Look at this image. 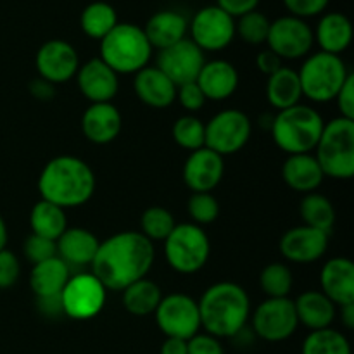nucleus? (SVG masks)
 Listing matches in <instances>:
<instances>
[{
  "instance_id": "f704fd0d",
  "label": "nucleus",
  "mask_w": 354,
  "mask_h": 354,
  "mask_svg": "<svg viewBox=\"0 0 354 354\" xmlns=\"http://www.w3.org/2000/svg\"><path fill=\"white\" fill-rule=\"evenodd\" d=\"M303 354H351L348 337L335 328L311 330L303 342Z\"/></svg>"
},
{
  "instance_id": "9d476101",
  "label": "nucleus",
  "mask_w": 354,
  "mask_h": 354,
  "mask_svg": "<svg viewBox=\"0 0 354 354\" xmlns=\"http://www.w3.org/2000/svg\"><path fill=\"white\" fill-rule=\"evenodd\" d=\"M156 324L166 337L189 341L201 330L199 306L194 297L187 294H169L162 296L161 303L154 311Z\"/></svg>"
},
{
  "instance_id": "aec40b11",
  "label": "nucleus",
  "mask_w": 354,
  "mask_h": 354,
  "mask_svg": "<svg viewBox=\"0 0 354 354\" xmlns=\"http://www.w3.org/2000/svg\"><path fill=\"white\" fill-rule=\"evenodd\" d=\"M123 118L113 102L90 104L82 116V131L86 140L97 145H106L116 140L121 133Z\"/></svg>"
},
{
  "instance_id": "20e7f679",
  "label": "nucleus",
  "mask_w": 354,
  "mask_h": 354,
  "mask_svg": "<svg viewBox=\"0 0 354 354\" xmlns=\"http://www.w3.org/2000/svg\"><path fill=\"white\" fill-rule=\"evenodd\" d=\"M325 121L317 109L304 104L279 111L272 121V137L286 154H310L315 151L324 131Z\"/></svg>"
},
{
  "instance_id": "f8f14e48",
  "label": "nucleus",
  "mask_w": 354,
  "mask_h": 354,
  "mask_svg": "<svg viewBox=\"0 0 354 354\" xmlns=\"http://www.w3.org/2000/svg\"><path fill=\"white\" fill-rule=\"evenodd\" d=\"M252 332L266 342H282L296 334L297 322L294 301L289 297L265 299L251 315Z\"/></svg>"
},
{
  "instance_id": "4be33fe9",
  "label": "nucleus",
  "mask_w": 354,
  "mask_h": 354,
  "mask_svg": "<svg viewBox=\"0 0 354 354\" xmlns=\"http://www.w3.org/2000/svg\"><path fill=\"white\" fill-rule=\"evenodd\" d=\"M196 83L203 90L206 100H221L230 99L239 86V71L232 62L225 59L204 62Z\"/></svg>"
},
{
  "instance_id": "c03bdc74",
  "label": "nucleus",
  "mask_w": 354,
  "mask_h": 354,
  "mask_svg": "<svg viewBox=\"0 0 354 354\" xmlns=\"http://www.w3.org/2000/svg\"><path fill=\"white\" fill-rule=\"evenodd\" d=\"M328 2L330 0H283V6L289 9L290 16L304 19V17H313L324 12Z\"/></svg>"
},
{
  "instance_id": "ea45409f",
  "label": "nucleus",
  "mask_w": 354,
  "mask_h": 354,
  "mask_svg": "<svg viewBox=\"0 0 354 354\" xmlns=\"http://www.w3.org/2000/svg\"><path fill=\"white\" fill-rule=\"evenodd\" d=\"M187 213L199 227L211 225L220 216V203L211 192H194L187 201Z\"/></svg>"
},
{
  "instance_id": "a211bd4d",
  "label": "nucleus",
  "mask_w": 354,
  "mask_h": 354,
  "mask_svg": "<svg viewBox=\"0 0 354 354\" xmlns=\"http://www.w3.org/2000/svg\"><path fill=\"white\" fill-rule=\"evenodd\" d=\"M76 83L82 95L90 100V104L111 102L120 90V75L100 57H93L80 66Z\"/></svg>"
},
{
  "instance_id": "1a4fd4ad",
  "label": "nucleus",
  "mask_w": 354,
  "mask_h": 354,
  "mask_svg": "<svg viewBox=\"0 0 354 354\" xmlns=\"http://www.w3.org/2000/svg\"><path fill=\"white\" fill-rule=\"evenodd\" d=\"M252 135V123L239 109H225L206 123V145L221 158L237 154L248 145Z\"/></svg>"
},
{
  "instance_id": "4468645a",
  "label": "nucleus",
  "mask_w": 354,
  "mask_h": 354,
  "mask_svg": "<svg viewBox=\"0 0 354 354\" xmlns=\"http://www.w3.org/2000/svg\"><path fill=\"white\" fill-rule=\"evenodd\" d=\"M189 30L190 40L203 52L223 50L235 38V19L218 6H207L197 10Z\"/></svg>"
},
{
  "instance_id": "f257e3e1",
  "label": "nucleus",
  "mask_w": 354,
  "mask_h": 354,
  "mask_svg": "<svg viewBox=\"0 0 354 354\" xmlns=\"http://www.w3.org/2000/svg\"><path fill=\"white\" fill-rule=\"evenodd\" d=\"M152 242L140 232H120L100 242L92 261V275L106 290H124L145 279L154 265Z\"/></svg>"
},
{
  "instance_id": "7c9ffc66",
  "label": "nucleus",
  "mask_w": 354,
  "mask_h": 354,
  "mask_svg": "<svg viewBox=\"0 0 354 354\" xmlns=\"http://www.w3.org/2000/svg\"><path fill=\"white\" fill-rule=\"evenodd\" d=\"M30 227L31 234L57 241L68 228L66 209L48 203V201L40 199L38 203H35L30 211Z\"/></svg>"
},
{
  "instance_id": "c85d7f7f",
  "label": "nucleus",
  "mask_w": 354,
  "mask_h": 354,
  "mask_svg": "<svg viewBox=\"0 0 354 354\" xmlns=\"http://www.w3.org/2000/svg\"><path fill=\"white\" fill-rule=\"evenodd\" d=\"M315 40L320 45L322 52L339 55L351 45L353 26L348 16L341 12H328L318 21Z\"/></svg>"
},
{
  "instance_id": "5fc2aeb1",
  "label": "nucleus",
  "mask_w": 354,
  "mask_h": 354,
  "mask_svg": "<svg viewBox=\"0 0 354 354\" xmlns=\"http://www.w3.org/2000/svg\"><path fill=\"white\" fill-rule=\"evenodd\" d=\"M7 239H9V232H7V225H6V221H3V218L0 216V251H2V249H6Z\"/></svg>"
},
{
  "instance_id": "a878e982",
  "label": "nucleus",
  "mask_w": 354,
  "mask_h": 354,
  "mask_svg": "<svg viewBox=\"0 0 354 354\" xmlns=\"http://www.w3.org/2000/svg\"><path fill=\"white\" fill-rule=\"evenodd\" d=\"M282 178L296 192L311 194L322 185L325 175L313 154H294L283 161Z\"/></svg>"
},
{
  "instance_id": "7ed1b4c3",
  "label": "nucleus",
  "mask_w": 354,
  "mask_h": 354,
  "mask_svg": "<svg viewBox=\"0 0 354 354\" xmlns=\"http://www.w3.org/2000/svg\"><path fill=\"white\" fill-rule=\"evenodd\" d=\"M201 328L216 339H232L251 318V301L242 286L218 282L207 287L197 301Z\"/></svg>"
},
{
  "instance_id": "ddd939ff",
  "label": "nucleus",
  "mask_w": 354,
  "mask_h": 354,
  "mask_svg": "<svg viewBox=\"0 0 354 354\" xmlns=\"http://www.w3.org/2000/svg\"><path fill=\"white\" fill-rule=\"evenodd\" d=\"M315 44V35L310 24L296 16H282L272 21L266 38L270 50L275 52L280 59L306 57Z\"/></svg>"
},
{
  "instance_id": "a18cd8bd",
  "label": "nucleus",
  "mask_w": 354,
  "mask_h": 354,
  "mask_svg": "<svg viewBox=\"0 0 354 354\" xmlns=\"http://www.w3.org/2000/svg\"><path fill=\"white\" fill-rule=\"evenodd\" d=\"M187 354H225V349L220 339L199 332L187 341Z\"/></svg>"
},
{
  "instance_id": "cd10ccee",
  "label": "nucleus",
  "mask_w": 354,
  "mask_h": 354,
  "mask_svg": "<svg viewBox=\"0 0 354 354\" xmlns=\"http://www.w3.org/2000/svg\"><path fill=\"white\" fill-rule=\"evenodd\" d=\"M69 279H71L69 266L59 256H55L33 265L30 272V289L37 299L61 296Z\"/></svg>"
},
{
  "instance_id": "5701e85b",
  "label": "nucleus",
  "mask_w": 354,
  "mask_h": 354,
  "mask_svg": "<svg viewBox=\"0 0 354 354\" xmlns=\"http://www.w3.org/2000/svg\"><path fill=\"white\" fill-rule=\"evenodd\" d=\"M133 88L138 99L154 109H166L176 100V86L156 66H145L135 73Z\"/></svg>"
},
{
  "instance_id": "dca6fc26",
  "label": "nucleus",
  "mask_w": 354,
  "mask_h": 354,
  "mask_svg": "<svg viewBox=\"0 0 354 354\" xmlns=\"http://www.w3.org/2000/svg\"><path fill=\"white\" fill-rule=\"evenodd\" d=\"M35 64L40 78L47 80L52 85H61L75 78L80 68V57L69 41L54 38L38 48Z\"/></svg>"
},
{
  "instance_id": "37998d69",
  "label": "nucleus",
  "mask_w": 354,
  "mask_h": 354,
  "mask_svg": "<svg viewBox=\"0 0 354 354\" xmlns=\"http://www.w3.org/2000/svg\"><path fill=\"white\" fill-rule=\"evenodd\" d=\"M176 99L182 104L183 109H187L189 113H197L206 104V97H204L203 90L199 88L196 82L176 86Z\"/></svg>"
},
{
  "instance_id": "a19ab883",
  "label": "nucleus",
  "mask_w": 354,
  "mask_h": 354,
  "mask_svg": "<svg viewBox=\"0 0 354 354\" xmlns=\"http://www.w3.org/2000/svg\"><path fill=\"white\" fill-rule=\"evenodd\" d=\"M24 256H26L28 261L31 265H37V263L45 261V259H50L57 256V248H55V241L50 239L40 237V235H28V239L24 241Z\"/></svg>"
},
{
  "instance_id": "49530a36",
  "label": "nucleus",
  "mask_w": 354,
  "mask_h": 354,
  "mask_svg": "<svg viewBox=\"0 0 354 354\" xmlns=\"http://www.w3.org/2000/svg\"><path fill=\"white\" fill-rule=\"evenodd\" d=\"M335 100H337V107H339V113H341V118L354 120V75H349V78L346 80L342 88L339 90Z\"/></svg>"
},
{
  "instance_id": "c756f323",
  "label": "nucleus",
  "mask_w": 354,
  "mask_h": 354,
  "mask_svg": "<svg viewBox=\"0 0 354 354\" xmlns=\"http://www.w3.org/2000/svg\"><path fill=\"white\" fill-rule=\"evenodd\" d=\"M301 97H303V90H301L299 75H297L296 69L282 66L279 71L268 76L266 100L272 107L283 111L287 107L299 104Z\"/></svg>"
},
{
  "instance_id": "603ef678",
  "label": "nucleus",
  "mask_w": 354,
  "mask_h": 354,
  "mask_svg": "<svg viewBox=\"0 0 354 354\" xmlns=\"http://www.w3.org/2000/svg\"><path fill=\"white\" fill-rule=\"evenodd\" d=\"M159 354H187V341L175 337H166L161 344Z\"/></svg>"
},
{
  "instance_id": "b1692460",
  "label": "nucleus",
  "mask_w": 354,
  "mask_h": 354,
  "mask_svg": "<svg viewBox=\"0 0 354 354\" xmlns=\"http://www.w3.org/2000/svg\"><path fill=\"white\" fill-rule=\"evenodd\" d=\"M187 31H189V21L176 10H159V12L152 14L144 28V33L151 47L158 48V50L182 41Z\"/></svg>"
},
{
  "instance_id": "2f4dec72",
  "label": "nucleus",
  "mask_w": 354,
  "mask_h": 354,
  "mask_svg": "<svg viewBox=\"0 0 354 354\" xmlns=\"http://www.w3.org/2000/svg\"><path fill=\"white\" fill-rule=\"evenodd\" d=\"M121 292H123L124 310L133 317L154 315L156 308L159 306L162 299L161 287L154 280H149L147 277L133 282Z\"/></svg>"
},
{
  "instance_id": "423d86ee",
  "label": "nucleus",
  "mask_w": 354,
  "mask_h": 354,
  "mask_svg": "<svg viewBox=\"0 0 354 354\" xmlns=\"http://www.w3.org/2000/svg\"><path fill=\"white\" fill-rule=\"evenodd\" d=\"M318 165L325 176L349 180L354 175V120L334 118L325 123L315 147Z\"/></svg>"
},
{
  "instance_id": "6e6552de",
  "label": "nucleus",
  "mask_w": 354,
  "mask_h": 354,
  "mask_svg": "<svg viewBox=\"0 0 354 354\" xmlns=\"http://www.w3.org/2000/svg\"><path fill=\"white\" fill-rule=\"evenodd\" d=\"M211 242L203 227L196 223L175 225L165 241V258L175 272L192 275L206 266Z\"/></svg>"
},
{
  "instance_id": "72a5a7b5",
  "label": "nucleus",
  "mask_w": 354,
  "mask_h": 354,
  "mask_svg": "<svg viewBox=\"0 0 354 354\" xmlns=\"http://www.w3.org/2000/svg\"><path fill=\"white\" fill-rule=\"evenodd\" d=\"M118 24V14L107 2H92L83 9L80 16V26L86 37L102 40Z\"/></svg>"
},
{
  "instance_id": "2eb2a0df",
  "label": "nucleus",
  "mask_w": 354,
  "mask_h": 354,
  "mask_svg": "<svg viewBox=\"0 0 354 354\" xmlns=\"http://www.w3.org/2000/svg\"><path fill=\"white\" fill-rule=\"evenodd\" d=\"M206 57L204 52L189 38H183L178 44L162 48L158 54V66L175 86L196 82L203 69Z\"/></svg>"
},
{
  "instance_id": "393cba45",
  "label": "nucleus",
  "mask_w": 354,
  "mask_h": 354,
  "mask_svg": "<svg viewBox=\"0 0 354 354\" xmlns=\"http://www.w3.org/2000/svg\"><path fill=\"white\" fill-rule=\"evenodd\" d=\"M100 241L86 228H66L55 241L57 256L68 266L92 265Z\"/></svg>"
},
{
  "instance_id": "473e14b6",
  "label": "nucleus",
  "mask_w": 354,
  "mask_h": 354,
  "mask_svg": "<svg viewBox=\"0 0 354 354\" xmlns=\"http://www.w3.org/2000/svg\"><path fill=\"white\" fill-rule=\"evenodd\" d=\"M299 214L306 227L317 228V230L325 232V234H330L335 225L334 204L322 194H306L301 201Z\"/></svg>"
},
{
  "instance_id": "bb28decb",
  "label": "nucleus",
  "mask_w": 354,
  "mask_h": 354,
  "mask_svg": "<svg viewBox=\"0 0 354 354\" xmlns=\"http://www.w3.org/2000/svg\"><path fill=\"white\" fill-rule=\"evenodd\" d=\"M297 322L310 330L328 328L335 320L337 308L322 290H306L294 301Z\"/></svg>"
},
{
  "instance_id": "412c9836",
  "label": "nucleus",
  "mask_w": 354,
  "mask_h": 354,
  "mask_svg": "<svg viewBox=\"0 0 354 354\" xmlns=\"http://www.w3.org/2000/svg\"><path fill=\"white\" fill-rule=\"evenodd\" d=\"M320 290L335 306L354 303V263L351 259H328L322 266Z\"/></svg>"
},
{
  "instance_id": "09e8293b",
  "label": "nucleus",
  "mask_w": 354,
  "mask_h": 354,
  "mask_svg": "<svg viewBox=\"0 0 354 354\" xmlns=\"http://www.w3.org/2000/svg\"><path fill=\"white\" fill-rule=\"evenodd\" d=\"M256 66H258V69L263 75L270 76L282 68L283 61L275 54V52L270 50V48H265V50H261L256 55Z\"/></svg>"
},
{
  "instance_id": "3c124183",
  "label": "nucleus",
  "mask_w": 354,
  "mask_h": 354,
  "mask_svg": "<svg viewBox=\"0 0 354 354\" xmlns=\"http://www.w3.org/2000/svg\"><path fill=\"white\" fill-rule=\"evenodd\" d=\"M38 308H40V311L45 317H61V315H64L61 296L41 297V299H38Z\"/></svg>"
},
{
  "instance_id": "0eeeda50",
  "label": "nucleus",
  "mask_w": 354,
  "mask_h": 354,
  "mask_svg": "<svg viewBox=\"0 0 354 354\" xmlns=\"http://www.w3.org/2000/svg\"><path fill=\"white\" fill-rule=\"evenodd\" d=\"M303 95L318 104L335 100L339 90L349 78V69L341 55L315 52L308 55L297 71Z\"/></svg>"
},
{
  "instance_id": "6ab92c4d",
  "label": "nucleus",
  "mask_w": 354,
  "mask_h": 354,
  "mask_svg": "<svg viewBox=\"0 0 354 354\" xmlns=\"http://www.w3.org/2000/svg\"><path fill=\"white\" fill-rule=\"evenodd\" d=\"M225 175V161L220 154L203 147L190 152L183 165V182L192 192H211Z\"/></svg>"
},
{
  "instance_id": "c9c22d12",
  "label": "nucleus",
  "mask_w": 354,
  "mask_h": 354,
  "mask_svg": "<svg viewBox=\"0 0 354 354\" xmlns=\"http://www.w3.org/2000/svg\"><path fill=\"white\" fill-rule=\"evenodd\" d=\"M171 135L176 145L194 152L206 145V123L194 114H185L173 123Z\"/></svg>"
},
{
  "instance_id": "de8ad7c7",
  "label": "nucleus",
  "mask_w": 354,
  "mask_h": 354,
  "mask_svg": "<svg viewBox=\"0 0 354 354\" xmlns=\"http://www.w3.org/2000/svg\"><path fill=\"white\" fill-rule=\"evenodd\" d=\"M216 6L230 17H242L244 14L258 9L259 0H216Z\"/></svg>"
},
{
  "instance_id": "4c0bfd02",
  "label": "nucleus",
  "mask_w": 354,
  "mask_h": 354,
  "mask_svg": "<svg viewBox=\"0 0 354 354\" xmlns=\"http://www.w3.org/2000/svg\"><path fill=\"white\" fill-rule=\"evenodd\" d=\"M175 216L162 206H151L142 213L140 234H144L149 241H162L168 239L175 228Z\"/></svg>"
},
{
  "instance_id": "9b49d317",
  "label": "nucleus",
  "mask_w": 354,
  "mask_h": 354,
  "mask_svg": "<svg viewBox=\"0 0 354 354\" xmlns=\"http://www.w3.org/2000/svg\"><path fill=\"white\" fill-rule=\"evenodd\" d=\"M64 317L85 322L95 318L106 306V287L92 273L71 277L61 292Z\"/></svg>"
},
{
  "instance_id": "39448f33",
  "label": "nucleus",
  "mask_w": 354,
  "mask_h": 354,
  "mask_svg": "<svg viewBox=\"0 0 354 354\" xmlns=\"http://www.w3.org/2000/svg\"><path fill=\"white\" fill-rule=\"evenodd\" d=\"M152 47L144 28L131 23H118L111 33L100 40L99 57L118 75H135L145 68Z\"/></svg>"
},
{
  "instance_id": "e433bc0d",
  "label": "nucleus",
  "mask_w": 354,
  "mask_h": 354,
  "mask_svg": "<svg viewBox=\"0 0 354 354\" xmlns=\"http://www.w3.org/2000/svg\"><path fill=\"white\" fill-rule=\"evenodd\" d=\"M259 286L270 299L289 297L294 286L292 272L283 263H270L259 275Z\"/></svg>"
},
{
  "instance_id": "864d4df0",
  "label": "nucleus",
  "mask_w": 354,
  "mask_h": 354,
  "mask_svg": "<svg viewBox=\"0 0 354 354\" xmlns=\"http://www.w3.org/2000/svg\"><path fill=\"white\" fill-rule=\"evenodd\" d=\"M341 308V320L346 328H354V303L344 304Z\"/></svg>"
},
{
  "instance_id": "8fccbe9b",
  "label": "nucleus",
  "mask_w": 354,
  "mask_h": 354,
  "mask_svg": "<svg viewBox=\"0 0 354 354\" xmlns=\"http://www.w3.org/2000/svg\"><path fill=\"white\" fill-rule=\"evenodd\" d=\"M54 86L55 85L48 83L47 80L38 76L37 80H33V82L30 83V93L38 100H50L54 99V93H55Z\"/></svg>"
},
{
  "instance_id": "f03ea898",
  "label": "nucleus",
  "mask_w": 354,
  "mask_h": 354,
  "mask_svg": "<svg viewBox=\"0 0 354 354\" xmlns=\"http://www.w3.org/2000/svg\"><path fill=\"white\" fill-rule=\"evenodd\" d=\"M38 192L41 199L62 209L83 206L95 192V173L83 159L57 156L41 169Z\"/></svg>"
},
{
  "instance_id": "79ce46f5",
  "label": "nucleus",
  "mask_w": 354,
  "mask_h": 354,
  "mask_svg": "<svg viewBox=\"0 0 354 354\" xmlns=\"http://www.w3.org/2000/svg\"><path fill=\"white\" fill-rule=\"evenodd\" d=\"M21 263L9 249L0 251V289H10L19 280Z\"/></svg>"
},
{
  "instance_id": "f3484780",
  "label": "nucleus",
  "mask_w": 354,
  "mask_h": 354,
  "mask_svg": "<svg viewBox=\"0 0 354 354\" xmlns=\"http://www.w3.org/2000/svg\"><path fill=\"white\" fill-rule=\"evenodd\" d=\"M328 248V234L317 228L294 227L280 237V254L290 263L297 265H311L324 258Z\"/></svg>"
},
{
  "instance_id": "58836bf2",
  "label": "nucleus",
  "mask_w": 354,
  "mask_h": 354,
  "mask_svg": "<svg viewBox=\"0 0 354 354\" xmlns=\"http://www.w3.org/2000/svg\"><path fill=\"white\" fill-rule=\"evenodd\" d=\"M270 24L272 21L256 9L239 17V21L235 23V35H239L249 45H263L266 44V38H268Z\"/></svg>"
}]
</instances>
